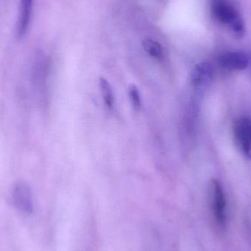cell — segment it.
Wrapping results in <instances>:
<instances>
[{
	"instance_id": "6da1fadb",
	"label": "cell",
	"mask_w": 251,
	"mask_h": 251,
	"mask_svg": "<svg viewBox=\"0 0 251 251\" xmlns=\"http://www.w3.org/2000/svg\"><path fill=\"white\" fill-rule=\"evenodd\" d=\"M211 10L214 19L226 26L237 38L246 34V24L238 10L226 0H212Z\"/></svg>"
},
{
	"instance_id": "7a4b0ae2",
	"label": "cell",
	"mask_w": 251,
	"mask_h": 251,
	"mask_svg": "<svg viewBox=\"0 0 251 251\" xmlns=\"http://www.w3.org/2000/svg\"><path fill=\"white\" fill-rule=\"evenodd\" d=\"M212 209L218 226L224 228L227 224L226 199L221 183L212 180Z\"/></svg>"
},
{
	"instance_id": "3957f363",
	"label": "cell",
	"mask_w": 251,
	"mask_h": 251,
	"mask_svg": "<svg viewBox=\"0 0 251 251\" xmlns=\"http://www.w3.org/2000/svg\"><path fill=\"white\" fill-rule=\"evenodd\" d=\"M12 198L15 206L19 210L26 214L32 213L33 201L29 186L24 182L16 183L13 189Z\"/></svg>"
},
{
	"instance_id": "277c9868",
	"label": "cell",
	"mask_w": 251,
	"mask_h": 251,
	"mask_svg": "<svg viewBox=\"0 0 251 251\" xmlns=\"http://www.w3.org/2000/svg\"><path fill=\"white\" fill-rule=\"evenodd\" d=\"M234 137L246 156L251 159V120L240 119L234 123Z\"/></svg>"
},
{
	"instance_id": "5b68a950",
	"label": "cell",
	"mask_w": 251,
	"mask_h": 251,
	"mask_svg": "<svg viewBox=\"0 0 251 251\" xmlns=\"http://www.w3.org/2000/svg\"><path fill=\"white\" fill-rule=\"evenodd\" d=\"M220 66L229 72H240L247 69L249 58L240 51H228L221 54L218 58Z\"/></svg>"
},
{
	"instance_id": "8992f818",
	"label": "cell",
	"mask_w": 251,
	"mask_h": 251,
	"mask_svg": "<svg viewBox=\"0 0 251 251\" xmlns=\"http://www.w3.org/2000/svg\"><path fill=\"white\" fill-rule=\"evenodd\" d=\"M213 67L207 62L198 63L192 71L191 82L194 86L201 87L209 85L213 78Z\"/></svg>"
},
{
	"instance_id": "52a82bcc",
	"label": "cell",
	"mask_w": 251,
	"mask_h": 251,
	"mask_svg": "<svg viewBox=\"0 0 251 251\" xmlns=\"http://www.w3.org/2000/svg\"><path fill=\"white\" fill-rule=\"evenodd\" d=\"M33 0H21L16 34L18 38H22L27 32L32 16Z\"/></svg>"
},
{
	"instance_id": "ba28073f",
	"label": "cell",
	"mask_w": 251,
	"mask_h": 251,
	"mask_svg": "<svg viewBox=\"0 0 251 251\" xmlns=\"http://www.w3.org/2000/svg\"><path fill=\"white\" fill-rule=\"evenodd\" d=\"M145 51L156 60H161L163 57V50L162 46L151 39H146L143 43Z\"/></svg>"
},
{
	"instance_id": "9c48e42d",
	"label": "cell",
	"mask_w": 251,
	"mask_h": 251,
	"mask_svg": "<svg viewBox=\"0 0 251 251\" xmlns=\"http://www.w3.org/2000/svg\"><path fill=\"white\" fill-rule=\"evenodd\" d=\"M100 87L106 105L110 109L113 108L114 97H113V89L110 83L104 78L101 77L100 79Z\"/></svg>"
},
{
	"instance_id": "30bf717a",
	"label": "cell",
	"mask_w": 251,
	"mask_h": 251,
	"mask_svg": "<svg viewBox=\"0 0 251 251\" xmlns=\"http://www.w3.org/2000/svg\"><path fill=\"white\" fill-rule=\"evenodd\" d=\"M128 95H129L130 101L132 104L133 107L135 110H139L141 107V98H140V92L135 85H130L128 88Z\"/></svg>"
}]
</instances>
